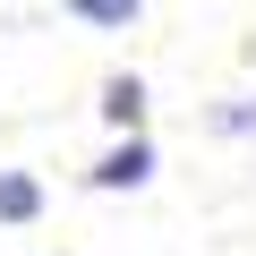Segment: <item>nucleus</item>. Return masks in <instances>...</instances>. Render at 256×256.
I'll return each instance as SVG.
<instances>
[{
    "mask_svg": "<svg viewBox=\"0 0 256 256\" xmlns=\"http://www.w3.org/2000/svg\"><path fill=\"white\" fill-rule=\"evenodd\" d=\"M86 180H94L102 196H120V188H146V180H154V137H120V146H111V154H102Z\"/></svg>",
    "mask_w": 256,
    "mask_h": 256,
    "instance_id": "nucleus-1",
    "label": "nucleus"
},
{
    "mask_svg": "<svg viewBox=\"0 0 256 256\" xmlns=\"http://www.w3.org/2000/svg\"><path fill=\"white\" fill-rule=\"evenodd\" d=\"M102 120L120 137H146V77H102Z\"/></svg>",
    "mask_w": 256,
    "mask_h": 256,
    "instance_id": "nucleus-2",
    "label": "nucleus"
},
{
    "mask_svg": "<svg viewBox=\"0 0 256 256\" xmlns=\"http://www.w3.org/2000/svg\"><path fill=\"white\" fill-rule=\"evenodd\" d=\"M0 222H9V230L43 222V180L34 171H0Z\"/></svg>",
    "mask_w": 256,
    "mask_h": 256,
    "instance_id": "nucleus-3",
    "label": "nucleus"
},
{
    "mask_svg": "<svg viewBox=\"0 0 256 256\" xmlns=\"http://www.w3.org/2000/svg\"><path fill=\"white\" fill-rule=\"evenodd\" d=\"M68 18H77V26H102V34H120V26H137L146 9H137V0H68Z\"/></svg>",
    "mask_w": 256,
    "mask_h": 256,
    "instance_id": "nucleus-4",
    "label": "nucleus"
},
{
    "mask_svg": "<svg viewBox=\"0 0 256 256\" xmlns=\"http://www.w3.org/2000/svg\"><path fill=\"white\" fill-rule=\"evenodd\" d=\"M205 128H214V137H256V94H230V102H214V111H205Z\"/></svg>",
    "mask_w": 256,
    "mask_h": 256,
    "instance_id": "nucleus-5",
    "label": "nucleus"
}]
</instances>
